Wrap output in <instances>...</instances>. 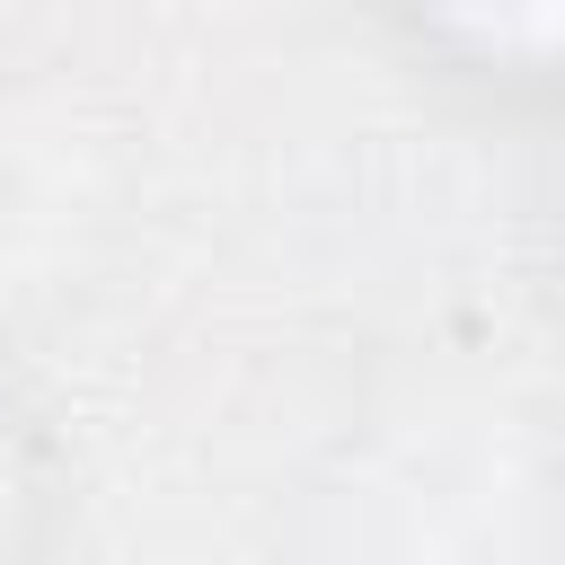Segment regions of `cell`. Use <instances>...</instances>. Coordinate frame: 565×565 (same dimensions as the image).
Returning <instances> with one entry per match:
<instances>
[{
  "label": "cell",
  "instance_id": "1",
  "mask_svg": "<svg viewBox=\"0 0 565 565\" xmlns=\"http://www.w3.org/2000/svg\"><path fill=\"white\" fill-rule=\"evenodd\" d=\"M35 521H44V459H35V433H26L18 397L0 388V565H26Z\"/></svg>",
  "mask_w": 565,
  "mask_h": 565
}]
</instances>
